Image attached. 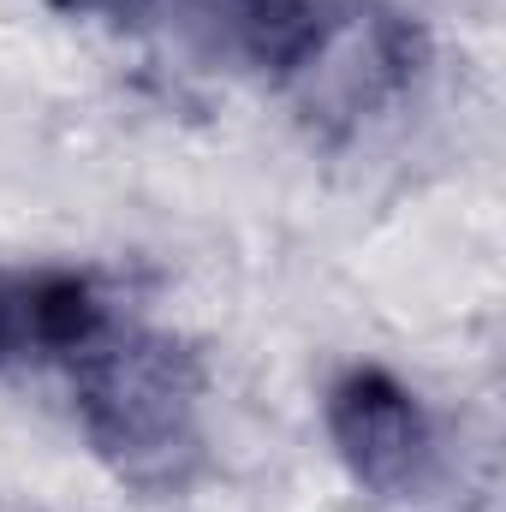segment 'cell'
<instances>
[{"label":"cell","mask_w":506,"mask_h":512,"mask_svg":"<svg viewBox=\"0 0 506 512\" xmlns=\"http://www.w3.org/2000/svg\"><path fill=\"white\" fill-rule=\"evenodd\" d=\"M72 417L131 495H185L209 471V370L149 322H114L72 370Z\"/></svg>","instance_id":"6da1fadb"},{"label":"cell","mask_w":506,"mask_h":512,"mask_svg":"<svg viewBox=\"0 0 506 512\" xmlns=\"http://www.w3.org/2000/svg\"><path fill=\"white\" fill-rule=\"evenodd\" d=\"M429 66V36L393 0H322L316 36L280 78L316 131H358L399 108Z\"/></svg>","instance_id":"7a4b0ae2"},{"label":"cell","mask_w":506,"mask_h":512,"mask_svg":"<svg viewBox=\"0 0 506 512\" xmlns=\"http://www.w3.org/2000/svg\"><path fill=\"white\" fill-rule=\"evenodd\" d=\"M322 429L346 477L376 501H417L435 477V423L381 364H346L322 393Z\"/></svg>","instance_id":"3957f363"},{"label":"cell","mask_w":506,"mask_h":512,"mask_svg":"<svg viewBox=\"0 0 506 512\" xmlns=\"http://www.w3.org/2000/svg\"><path fill=\"white\" fill-rule=\"evenodd\" d=\"M114 322L102 274L66 262H0V376L72 370Z\"/></svg>","instance_id":"277c9868"},{"label":"cell","mask_w":506,"mask_h":512,"mask_svg":"<svg viewBox=\"0 0 506 512\" xmlns=\"http://www.w3.org/2000/svg\"><path fill=\"white\" fill-rule=\"evenodd\" d=\"M185 42L233 72L280 84L316 36L322 0H161ZM155 6V12H161Z\"/></svg>","instance_id":"5b68a950"},{"label":"cell","mask_w":506,"mask_h":512,"mask_svg":"<svg viewBox=\"0 0 506 512\" xmlns=\"http://www.w3.org/2000/svg\"><path fill=\"white\" fill-rule=\"evenodd\" d=\"M66 18H102V24H143L161 0H48Z\"/></svg>","instance_id":"8992f818"}]
</instances>
